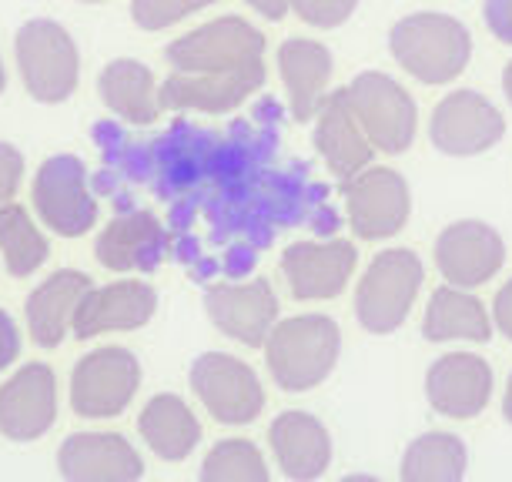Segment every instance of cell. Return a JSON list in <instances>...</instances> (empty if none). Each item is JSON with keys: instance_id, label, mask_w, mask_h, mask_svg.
I'll list each match as a JSON object with an SVG mask.
<instances>
[{"instance_id": "cell-1", "label": "cell", "mask_w": 512, "mask_h": 482, "mask_svg": "<svg viewBox=\"0 0 512 482\" xmlns=\"http://www.w3.org/2000/svg\"><path fill=\"white\" fill-rule=\"evenodd\" d=\"M389 51L405 74L422 84H449L472 61V37L459 17L439 11H419L395 21L389 31Z\"/></svg>"}, {"instance_id": "cell-2", "label": "cell", "mask_w": 512, "mask_h": 482, "mask_svg": "<svg viewBox=\"0 0 512 482\" xmlns=\"http://www.w3.org/2000/svg\"><path fill=\"white\" fill-rule=\"evenodd\" d=\"M342 332L328 315H295L278 322L265 342L268 372L285 392H308L335 372Z\"/></svg>"}, {"instance_id": "cell-3", "label": "cell", "mask_w": 512, "mask_h": 482, "mask_svg": "<svg viewBox=\"0 0 512 482\" xmlns=\"http://www.w3.org/2000/svg\"><path fill=\"white\" fill-rule=\"evenodd\" d=\"M171 71L181 74H245L265 81V34L245 17H218L168 44Z\"/></svg>"}, {"instance_id": "cell-4", "label": "cell", "mask_w": 512, "mask_h": 482, "mask_svg": "<svg viewBox=\"0 0 512 482\" xmlns=\"http://www.w3.org/2000/svg\"><path fill=\"white\" fill-rule=\"evenodd\" d=\"M425 282L422 258L409 248H385L369 262L355 288V315L372 335H389L402 329L412 315Z\"/></svg>"}, {"instance_id": "cell-5", "label": "cell", "mask_w": 512, "mask_h": 482, "mask_svg": "<svg viewBox=\"0 0 512 482\" xmlns=\"http://www.w3.org/2000/svg\"><path fill=\"white\" fill-rule=\"evenodd\" d=\"M345 98H349L355 118H359L362 131L369 134L375 151L402 154L415 144L419 108L395 77L382 71H362L345 84Z\"/></svg>"}, {"instance_id": "cell-6", "label": "cell", "mask_w": 512, "mask_h": 482, "mask_svg": "<svg viewBox=\"0 0 512 482\" xmlns=\"http://www.w3.org/2000/svg\"><path fill=\"white\" fill-rule=\"evenodd\" d=\"M17 67L41 104H61L77 91V74H81V57H77L74 37L57 21L37 17L17 31L14 41Z\"/></svg>"}, {"instance_id": "cell-7", "label": "cell", "mask_w": 512, "mask_h": 482, "mask_svg": "<svg viewBox=\"0 0 512 482\" xmlns=\"http://www.w3.org/2000/svg\"><path fill=\"white\" fill-rule=\"evenodd\" d=\"M191 389L221 426H248L265 409V389L255 369L225 352L198 355L191 365Z\"/></svg>"}, {"instance_id": "cell-8", "label": "cell", "mask_w": 512, "mask_h": 482, "mask_svg": "<svg viewBox=\"0 0 512 482\" xmlns=\"http://www.w3.org/2000/svg\"><path fill=\"white\" fill-rule=\"evenodd\" d=\"M138 385H141L138 355L121 349V345L94 349L74 365L71 406L84 419H114L128 409Z\"/></svg>"}, {"instance_id": "cell-9", "label": "cell", "mask_w": 512, "mask_h": 482, "mask_svg": "<svg viewBox=\"0 0 512 482\" xmlns=\"http://www.w3.org/2000/svg\"><path fill=\"white\" fill-rule=\"evenodd\" d=\"M34 208L51 231L64 238L88 235L98 221V201L88 188V168L74 154L47 158L34 178Z\"/></svg>"}, {"instance_id": "cell-10", "label": "cell", "mask_w": 512, "mask_h": 482, "mask_svg": "<svg viewBox=\"0 0 512 482\" xmlns=\"http://www.w3.org/2000/svg\"><path fill=\"white\" fill-rule=\"evenodd\" d=\"M429 138L436 151L449 154V158H476L506 138V118L486 94L462 88L436 104Z\"/></svg>"}, {"instance_id": "cell-11", "label": "cell", "mask_w": 512, "mask_h": 482, "mask_svg": "<svg viewBox=\"0 0 512 482\" xmlns=\"http://www.w3.org/2000/svg\"><path fill=\"white\" fill-rule=\"evenodd\" d=\"M345 211L355 238L385 241L395 238L412 215V195L395 168H365L345 181Z\"/></svg>"}, {"instance_id": "cell-12", "label": "cell", "mask_w": 512, "mask_h": 482, "mask_svg": "<svg viewBox=\"0 0 512 482\" xmlns=\"http://www.w3.org/2000/svg\"><path fill=\"white\" fill-rule=\"evenodd\" d=\"M492 365L476 352H446L425 372V399L442 419H476L492 402Z\"/></svg>"}, {"instance_id": "cell-13", "label": "cell", "mask_w": 512, "mask_h": 482, "mask_svg": "<svg viewBox=\"0 0 512 482\" xmlns=\"http://www.w3.org/2000/svg\"><path fill=\"white\" fill-rule=\"evenodd\" d=\"M506 265V241L492 225L476 218L442 228L436 238V268L449 285L479 288Z\"/></svg>"}, {"instance_id": "cell-14", "label": "cell", "mask_w": 512, "mask_h": 482, "mask_svg": "<svg viewBox=\"0 0 512 482\" xmlns=\"http://www.w3.org/2000/svg\"><path fill=\"white\" fill-rule=\"evenodd\" d=\"M359 248L352 241H298L282 255L288 292L298 302H325L352 282Z\"/></svg>"}, {"instance_id": "cell-15", "label": "cell", "mask_w": 512, "mask_h": 482, "mask_svg": "<svg viewBox=\"0 0 512 482\" xmlns=\"http://www.w3.org/2000/svg\"><path fill=\"white\" fill-rule=\"evenodd\" d=\"M205 308L228 339L251 349L265 345L278 325V295L265 278L211 285L205 292Z\"/></svg>"}, {"instance_id": "cell-16", "label": "cell", "mask_w": 512, "mask_h": 482, "mask_svg": "<svg viewBox=\"0 0 512 482\" xmlns=\"http://www.w3.org/2000/svg\"><path fill=\"white\" fill-rule=\"evenodd\" d=\"M57 419V379L51 365L27 362L0 385V432L14 442L41 439Z\"/></svg>"}, {"instance_id": "cell-17", "label": "cell", "mask_w": 512, "mask_h": 482, "mask_svg": "<svg viewBox=\"0 0 512 482\" xmlns=\"http://www.w3.org/2000/svg\"><path fill=\"white\" fill-rule=\"evenodd\" d=\"M57 466L74 482H134L144 476L138 449L118 432H74L57 449Z\"/></svg>"}, {"instance_id": "cell-18", "label": "cell", "mask_w": 512, "mask_h": 482, "mask_svg": "<svg viewBox=\"0 0 512 482\" xmlns=\"http://www.w3.org/2000/svg\"><path fill=\"white\" fill-rule=\"evenodd\" d=\"M154 308H158V295L144 282H114L104 288H91L81 298L71 322V332L77 339H94L101 332H134L151 322Z\"/></svg>"}, {"instance_id": "cell-19", "label": "cell", "mask_w": 512, "mask_h": 482, "mask_svg": "<svg viewBox=\"0 0 512 482\" xmlns=\"http://www.w3.org/2000/svg\"><path fill=\"white\" fill-rule=\"evenodd\" d=\"M315 148L325 158L328 171L335 178L349 181L359 171H365L375 158V144L369 134L362 131L359 118H355L349 98L342 91H332L315 118Z\"/></svg>"}, {"instance_id": "cell-20", "label": "cell", "mask_w": 512, "mask_h": 482, "mask_svg": "<svg viewBox=\"0 0 512 482\" xmlns=\"http://www.w3.org/2000/svg\"><path fill=\"white\" fill-rule=\"evenodd\" d=\"M168 252V235L151 211H124L101 231L94 258L111 272H154Z\"/></svg>"}, {"instance_id": "cell-21", "label": "cell", "mask_w": 512, "mask_h": 482, "mask_svg": "<svg viewBox=\"0 0 512 482\" xmlns=\"http://www.w3.org/2000/svg\"><path fill=\"white\" fill-rule=\"evenodd\" d=\"M332 51L308 37H292L278 47V74H282L288 108L295 121H315L318 111L328 98V84H332Z\"/></svg>"}, {"instance_id": "cell-22", "label": "cell", "mask_w": 512, "mask_h": 482, "mask_svg": "<svg viewBox=\"0 0 512 482\" xmlns=\"http://www.w3.org/2000/svg\"><path fill=\"white\" fill-rule=\"evenodd\" d=\"M268 442H272L278 469L288 479L308 482L325 476L328 466H332V436L322 426V419H315L312 412H282L268 429Z\"/></svg>"}, {"instance_id": "cell-23", "label": "cell", "mask_w": 512, "mask_h": 482, "mask_svg": "<svg viewBox=\"0 0 512 482\" xmlns=\"http://www.w3.org/2000/svg\"><path fill=\"white\" fill-rule=\"evenodd\" d=\"M492 322L489 308L479 302V295H472L469 288L459 285H442L432 292L429 305L422 315V335L429 342H489L492 339Z\"/></svg>"}, {"instance_id": "cell-24", "label": "cell", "mask_w": 512, "mask_h": 482, "mask_svg": "<svg viewBox=\"0 0 512 482\" xmlns=\"http://www.w3.org/2000/svg\"><path fill=\"white\" fill-rule=\"evenodd\" d=\"M91 292V278L84 272H54L27 298V325L41 349H57L71 332L74 312L81 298Z\"/></svg>"}, {"instance_id": "cell-25", "label": "cell", "mask_w": 512, "mask_h": 482, "mask_svg": "<svg viewBox=\"0 0 512 482\" xmlns=\"http://www.w3.org/2000/svg\"><path fill=\"white\" fill-rule=\"evenodd\" d=\"M265 81L245 74H181L171 71L161 84V104L178 111L221 114L245 104Z\"/></svg>"}, {"instance_id": "cell-26", "label": "cell", "mask_w": 512, "mask_h": 482, "mask_svg": "<svg viewBox=\"0 0 512 482\" xmlns=\"http://www.w3.org/2000/svg\"><path fill=\"white\" fill-rule=\"evenodd\" d=\"M138 432L154 456L164 462L188 459L201 442V422L181 395H154L138 416Z\"/></svg>"}, {"instance_id": "cell-27", "label": "cell", "mask_w": 512, "mask_h": 482, "mask_svg": "<svg viewBox=\"0 0 512 482\" xmlns=\"http://www.w3.org/2000/svg\"><path fill=\"white\" fill-rule=\"evenodd\" d=\"M98 91L104 104L128 124H151L158 118V111L164 108L161 91L154 88L151 67H144L141 61H131V57H118V61H111L104 67Z\"/></svg>"}, {"instance_id": "cell-28", "label": "cell", "mask_w": 512, "mask_h": 482, "mask_svg": "<svg viewBox=\"0 0 512 482\" xmlns=\"http://www.w3.org/2000/svg\"><path fill=\"white\" fill-rule=\"evenodd\" d=\"M469 469V449L456 432H425L405 446L399 476L405 482H459Z\"/></svg>"}, {"instance_id": "cell-29", "label": "cell", "mask_w": 512, "mask_h": 482, "mask_svg": "<svg viewBox=\"0 0 512 482\" xmlns=\"http://www.w3.org/2000/svg\"><path fill=\"white\" fill-rule=\"evenodd\" d=\"M0 252H4L7 272L14 278L37 272L47 262V255H51L47 238L21 205H7L0 211Z\"/></svg>"}, {"instance_id": "cell-30", "label": "cell", "mask_w": 512, "mask_h": 482, "mask_svg": "<svg viewBox=\"0 0 512 482\" xmlns=\"http://www.w3.org/2000/svg\"><path fill=\"white\" fill-rule=\"evenodd\" d=\"M205 482H265L268 462L262 449L248 439H221L201 462Z\"/></svg>"}, {"instance_id": "cell-31", "label": "cell", "mask_w": 512, "mask_h": 482, "mask_svg": "<svg viewBox=\"0 0 512 482\" xmlns=\"http://www.w3.org/2000/svg\"><path fill=\"white\" fill-rule=\"evenodd\" d=\"M211 4H218V0H134L131 17L144 31H164V27L185 21V17L205 11Z\"/></svg>"}, {"instance_id": "cell-32", "label": "cell", "mask_w": 512, "mask_h": 482, "mask_svg": "<svg viewBox=\"0 0 512 482\" xmlns=\"http://www.w3.org/2000/svg\"><path fill=\"white\" fill-rule=\"evenodd\" d=\"M355 7H359V0H292V11L308 27H322V31L342 27L355 14Z\"/></svg>"}, {"instance_id": "cell-33", "label": "cell", "mask_w": 512, "mask_h": 482, "mask_svg": "<svg viewBox=\"0 0 512 482\" xmlns=\"http://www.w3.org/2000/svg\"><path fill=\"white\" fill-rule=\"evenodd\" d=\"M21 178H24V158L14 144H4L0 141V211L11 205V198L17 195L21 188Z\"/></svg>"}, {"instance_id": "cell-34", "label": "cell", "mask_w": 512, "mask_h": 482, "mask_svg": "<svg viewBox=\"0 0 512 482\" xmlns=\"http://www.w3.org/2000/svg\"><path fill=\"white\" fill-rule=\"evenodd\" d=\"M482 17L489 34L512 47V0H482Z\"/></svg>"}, {"instance_id": "cell-35", "label": "cell", "mask_w": 512, "mask_h": 482, "mask_svg": "<svg viewBox=\"0 0 512 482\" xmlns=\"http://www.w3.org/2000/svg\"><path fill=\"white\" fill-rule=\"evenodd\" d=\"M17 355H21V332H17L14 318L0 308V372L11 369Z\"/></svg>"}, {"instance_id": "cell-36", "label": "cell", "mask_w": 512, "mask_h": 482, "mask_svg": "<svg viewBox=\"0 0 512 482\" xmlns=\"http://www.w3.org/2000/svg\"><path fill=\"white\" fill-rule=\"evenodd\" d=\"M492 322H496V329L512 342V278L496 292V302H492Z\"/></svg>"}, {"instance_id": "cell-37", "label": "cell", "mask_w": 512, "mask_h": 482, "mask_svg": "<svg viewBox=\"0 0 512 482\" xmlns=\"http://www.w3.org/2000/svg\"><path fill=\"white\" fill-rule=\"evenodd\" d=\"M248 7L255 14L268 17V21H282L288 14V7H292V0H248Z\"/></svg>"}, {"instance_id": "cell-38", "label": "cell", "mask_w": 512, "mask_h": 482, "mask_svg": "<svg viewBox=\"0 0 512 482\" xmlns=\"http://www.w3.org/2000/svg\"><path fill=\"white\" fill-rule=\"evenodd\" d=\"M502 416L512 422V375H509V382H506V395H502Z\"/></svg>"}, {"instance_id": "cell-39", "label": "cell", "mask_w": 512, "mask_h": 482, "mask_svg": "<svg viewBox=\"0 0 512 482\" xmlns=\"http://www.w3.org/2000/svg\"><path fill=\"white\" fill-rule=\"evenodd\" d=\"M502 88H506V101L512 104V61L506 64V74H502Z\"/></svg>"}, {"instance_id": "cell-40", "label": "cell", "mask_w": 512, "mask_h": 482, "mask_svg": "<svg viewBox=\"0 0 512 482\" xmlns=\"http://www.w3.org/2000/svg\"><path fill=\"white\" fill-rule=\"evenodd\" d=\"M4 84H7V77H4V64H0V91H4Z\"/></svg>"}, {"instance_id": "cell-41", "label": "cell", "mask_w": 512, "mask_h": 482, "mask_svg": "<svg viewBox=\"0 0 512 482\" xmlns=\"http://www.w3.org/2000/svg\"><path fill=\"white\" fill-rule=\"evenodd\" d=\"M84 4H101V0H84Z\"/></svg>"}]
</instances>
